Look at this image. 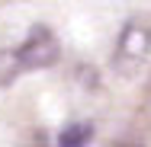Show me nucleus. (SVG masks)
Instances as JSON below:
<instances>
[{
  "mask_svg": "<svg viewBox=\"0 0 151 147\" xmlns=\"http://www.w3.org/2000/svg\"><path fill=\"white\" fill-rule=\"evenodd\" d=\"M16 74H19L16 55H13V51H0V87H3V83H10Z\"/></svg>",
  "mask_w": 151,
  "mask_h": 147,
  "instance_id": "nucleus-3",
  "label": "nucleus"
},
{
  "mask_svg": "<svg viewBox=\"0 0 151 147\" xmlns=\"http://www.w3.org/2000/svg\"><path fill=\"white\" fill-rule=\"evenodd\" d=\"M90 134H93L90 125H71V128H64V131H61L58 147H84L87 141H90Z\"/></svg>",
  "mask_w": 151,
  "mask_h": 147,
  "instance_id": "nucleus-2",
  "label": "nucleus"
},
{
  "mask_svg": "<svg viewBox=\"0 0 151 147\" xmlns=\"http://www.w3.org/2000/svg\"><path fill=\"white\" fill-rule=\"evenodd\" d=\"M119 147H135V144H119Z\"/></svg>",
  "mask_w": 151,
  "mask_h": 147,
  "instance_id": "nucleus-4",
  "label": "nucleus"
},
{
  "mask_svg": "<svg viewBox=\"0 0 151 147\" xmlns=\"http://www.w3.org/2000/svg\"><path fill=\"white\" fill-rule=\"evenodd\" d=\"M13 55H16L19 70L48 67V64H55V61H58V38L45 29V26H39V29L29 32V38H26V42L13 51Z\"/></svg>",
  "mask_w": 151,
  "mask_h": 147,
  "instance_id": "nucleus-1",
  "label": "nucleus"
}]
</instances>
